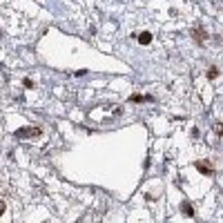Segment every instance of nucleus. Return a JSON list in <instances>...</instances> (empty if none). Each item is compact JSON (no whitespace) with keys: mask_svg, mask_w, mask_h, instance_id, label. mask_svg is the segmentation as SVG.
<instances>
[{"mask_svg":"<svg viewBox=\"0 0 223 223\" xmlns=\"http://www.w3.org/2000/svg\"><path fill=\"white\" fill-rule=\"evenodd\" d=\"M18 136H29V134H38V129H20V132H16Z\"/></svg>","mask_w":223,"mask_h":223,"instance_id":"obj_1","label":"nucleus"},{"mask_svg":"<svg viewBox=\"0 0 223 223\" xmlns=\"http://www.w3.org/2000/svg\"><path fill=\"white\" fill-rule=\"evenodd\" d=\"M0 212H5V203L2 201H0Z\"/></svg>","mask_w":223,"mask_h":223,"instance_id":"obj_2","label":"nucleus"}]
</instances>
